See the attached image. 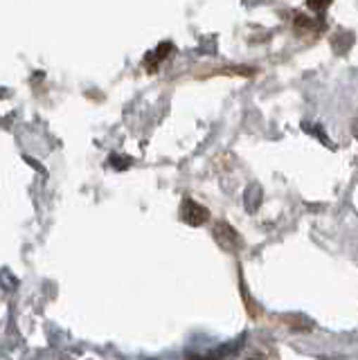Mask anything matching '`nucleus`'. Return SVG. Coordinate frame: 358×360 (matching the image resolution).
I'll use <instances>...</instances> for the list:
<instances>
[{"mask_svg": "<svg viewBox=\"0 0 358 360\" xmlns=\"http://www.w3.org/2000/svg\"><path fill=\"white\" fill-rule=\"evenodd\" d=\"M181 219H183L187 225H194V228H198V225L207 223V219H210V210L200 205V202H196V200H192V198H187V200L183 202V207H181Z\"/></svg>", "mask_w": 358, "mask_h": 360, "instance_id": "obj_1", "label": "nucleus"}, {"mask_svg": "<svg viewBox=\"0 0 358 360\" xmlns=\"http://www.w3.org/2000/svg\"><path fill=\"white\" fill-rule=\"evenodd\" d=\"M215 236H217V241H219L223 248H228V250H232V248L239 243L237 232H234L228 223H219L217 228H215Z\"/></svg>", "mask_w": 358, "mask_h": 360, "instance_id": "obj_2", "label": "nucleus"}, {"mask_svg": "<svg viewBox=\"0 0 358 360\" xmlns=\"http://www.w3.org/2000/svg\"><path fill=\"white\" fill-rule=\"evenodd\" d=\"M295 27H298L300 32H311V30L320 27V22H316V20H313V18H309V16L295 14Z\"/></svg>", "mask_w": 358, "mask_h": 360, "instance_id": "obj_3", "label": "nucleus"}, {"mask_svg": "<svg viewBox=\"0 0 358 360\" xmlns=\"http://www.w3.org/2000/svg\"><path fill=\"white\" fill-rule=\"evenodd\" d=\"M307 7L313 11H324V9H329V3H307Z\"/></svg>", "mask_w": 358, "mask_h": 360, "instance_id": "obj_4", "label": "nucleus"}]
</instances>
